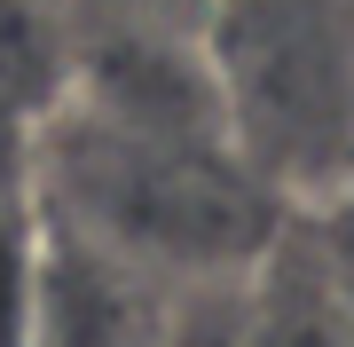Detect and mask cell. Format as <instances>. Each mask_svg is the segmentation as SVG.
<instances>
[{"label":"cell","mask_w":354,"mask_h":347,"mask_svg":"<svg viewBox=\"0 0 354 347\" xmlns=\"http://www.w3.org/2000/svg\"><path fill=\"white\" fill-rule=\"evenodd\" d=\"M32 206L150 284L252 276L299 221L221 134H142L87 111H55L32 134Z\"/></svg>","instance_id":"1"},{"label":"cell","mask_w":354,"mask_h":347,"mask_svg":"<svg viewBox=\"0 0 354 347\" xmlns=\"http://www.w3.org/2000/svg\"><path fill=\"white\" fill-rule=\"evenodd\" d=\"M197 48L252 181L299 221L339 213L354 190V0H205Z\"/></svg>","instance_id":"2"},{"label":"cell","mask_w":354,"mask_h":347,"mask_svg":"<svg viewBox=\"0 0 354 347\" xmlns=\"http://www.w3.org/2000/svg\"><path fill=\"white\" fill-rule=\"evenodd\" d=\"M71 48L79 8L71 0H0V118L48 127L71 95Z\"/></svg>","instance_id":"3"},{"label":"cell","mask_w":354,"mask_h":347,"mask_svg":"<svg viewBox=\"0 0 354 347\" xmlns=\"http://www.w3.org/2000/svg\"><path fill=\"white\" fill-rule=\"evenodd\" d=\"M95 16H127V24H165V32H197L205 24V0H79Z\"/></svg>","instance_id":"4"}]
</instances>
